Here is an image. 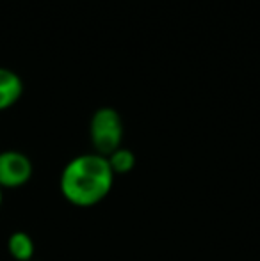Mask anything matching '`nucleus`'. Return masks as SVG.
I'll use <instances>...</instances> for the list:
<instances>
[{"label": "nucleus", "instance_id": "f257e3e1", "mask_svg": "<svg viewBox=\"0 0 260 261\" xmlns=\"http://www.w3.org/2000/svg\"><path fill=\"white\" fill-rule=\"evenodd\" d=\"M114 178L107 158L97 153H86L72 158L64 165L59 189L69 204L77 208H91L111 194Z\"/></svg>", "mask_w": 260, "mask_h": 261}, {"label": "nucleus", "instance_id": "f03ea898", "mask_svg": "<svg viewBox=\"0 0 260 261\" xmlns=\"http://www.w3.org/2000/svg\"><path fill=\"white\" fill-rule=\"evenodd\" d=\"M89 137L97 155L109 156L118 148H122L123 123L120 114L109 107L98 109L91 117Z\"/></svg>", "mask_w": 260, "mask_h": 261}, {"label": "nucleus", "instance_id": "7ed1b4c3", "mask_svg": "<svg viewBox=\"0 0 260 261\" xmlns=\"http://www.w3.org/2000/svg\"><path fill=\"white\" fill-rule=\"evenodd\" d=\"M32 162L20 151L0 153V189H20L32 178Z\"/></svg>", "mask_w": 260, "mask_h": 261}, {"label": "nucleus", "instance_id": "20e7f679", "mask_svg": "<svg viewBox=\"0 0 260 261\" xmlns=\"http://www.w3.org/2000/svg\"><path fill=\"white\" fill-rule=\"evenodd\" d=\"M23 93V84L20 76L7 68H0V110L9 109L20 100Z\"/></svg>", "mask_w": 260, "mask_h": 261}, {"label": "nucleus", "instance_id": "39448f33", "mask_svg": "<svg viewBox=\"0 0 260 261\" xmlns=\"http://www.w3.org/2000/svg\"><path fill=\"white\" fill-rule=\"evenodd\" d=\"M7 251H9L11 258H14L16 261H32L36 252V245L29 233L14 231L7 238Z\"/></svg>", "mask_w": 260, "mask_h": 261}, {"label": "nucleus", "instance_id": "423d86ee", "mask_svg": "<svg viewBox=\"0 0 260 261\" xmlns=\"http://www.w3.org/2000/svg\"><path fill=\"white\" fill-rule=\"evenodd\" d=\"M105 158H107L114 176L129 174L132 169L135 167V155L127 148H118L114 153H111V155L105 156Z\"/></svg>", "mask_w": 260, "mask_h": 261}, {"label": "nucleus", "instance_id": "0eeeda50", "mask_svg": "<svg viewBox=\"0 0 260 261\" xmlns=\"http://www.w3.org/2000/svg\"><path fill=\"white\" fill-rule=\"evenodd\" d=\"M2 199H4V190L0 189V208H2Z\"/></svg>", "mask_w": 260, "mask_h": 261}]
</instances>
